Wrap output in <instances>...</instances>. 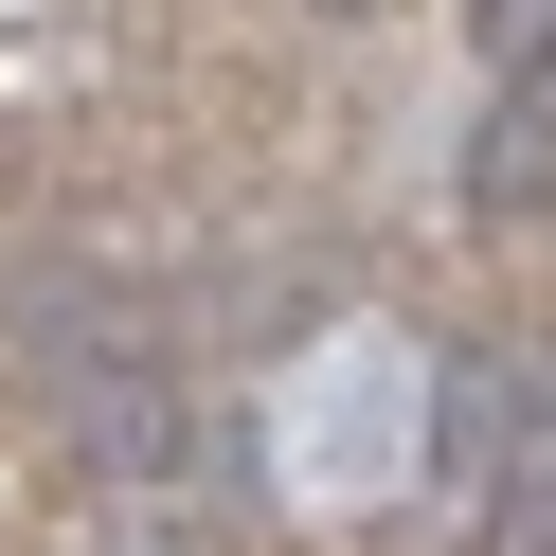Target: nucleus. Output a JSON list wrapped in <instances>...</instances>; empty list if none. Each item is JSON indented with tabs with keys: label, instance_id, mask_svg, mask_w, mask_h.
Wrapping results in <instances>:
<instances>
[{
	"label": "nucleus",
	"instance_id": "nucleus-2",
	"mask_svg": "<svg viewBox=\"0 0 556 556\" xmlns=\"http://www.w3.org/2000/svg\"><path fill=\"white\" fill-rule=\"evenodd\" d=\"M484 73H503V90H556V0H484Z\"/></svg>",
	"mask_w": 556,
	"mask_h": 556
},
{
	"label": "nucleus",
	"instance_id": "nucleus-1",
	"mask_svg": "<svg viewBox=\"0 0 556 556\" xmlns=\"http://www.w3.org/2000/svg\"><path fill=\"white\" fill-rule=\"evenodd\" d=\"M467 198H484V216H539V198H556V144H539V90H520V109H503V126L467 144Z\"/></svg>",
	"mask_w": 556,
	"mask_h": 556
}]
</instances>
